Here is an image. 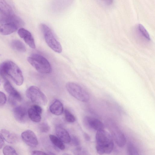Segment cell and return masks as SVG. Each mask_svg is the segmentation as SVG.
<instances>
[{"label":"cell","instance_id":"obj_27","mask_svg":"<svg viewBox=\"0 0 155 155\" xmlns=\"http://www.w3.org/2000/svg\"><path fill=\"white\" fill-rule=\"evenodd\" d=\"M6 100L5 94L3 92L0 91V106L4 105L6 103Z\"/></svg>","mask_w":155,"mask_h":155},{"label":"cell","instance_id":"obj_33","mask_svg":"<svg viewBox=\"0 0 155 155\" xmlns=\"http://www.w3.org/2000/svg\"><path fill=\"white\" fill-rule=\"evenodd\" d=\"M4 141L2 137L0 135V149L2 148L4 144Z\"/></svg>","mask_w":155,"mask_h":155},{"label":"cell","instance_id":"obj_34","mask_svg":"<svg viewBox=\"0 0 155 155\" xmlns=\"http://www.w3.org/2000/svg\"></svg>","mask_w":155,"mask_h":155},{"label":"cell","instance_id":"obj_28","mask_svg":"<svg viewBox=\"0 0 155 155\" xmlns=\"http://www.w3.org/2000/svg\"><path fill=\"white\" fill-rule=\"evenodd\" d=\"M75 146H78L79 145L80 141L78 138L75 136L73 135L71 137V141Z\"/></svg>","mask_w":155,"mask_h":155},{"label":"cell","instance_id":"obj_21","mask_svg":"<svg viewBox=\"0 0 155 155\" xmlns=\"http://www.w3.org/2000/svg\"><path fill=\"white\" fill-rule=\"evenodd\" d=\"M49 137L52 143L56 147L62 150L64 149L65 147L63 142L58 137L52 134H50Z\"/></svg>","mask_w":155,"mask_h":155},{"label":"cell","instance_id":"obj_12","mask_svg":"<svg viewBox=\"0 0 155 155\" xmlns=\"http://www.w3.org/2000/svg\"><path fill=\"white\" fill-rule=\"evenodd\" d=\"M14 117L19 122H25L27 118L28 111L26 109L22 106H19L15 107L13 110Z\"/></svg>","mask_w":155,"mask_h":155},{"label":"cell","instance_id":"obj_10","mask_svg":"<svg viewBox=\"0 0 155 155\" xmlns=\"http://www.w3.org/2000/svg\"><path fill=\"white\" fill-rule=\"evenodd\" d=\"M21 137L23 141L28 146L35 147L38 145L37 137L32 130H28L24 131L21 134Z\"/></svg>","mask_w":155,"mask_h":155},{"label":"cell","instance_id":"obj_8","mask_svg":"<svg viewBox=\"0 0 155 155\" xmlns=\"http://www.w3.org/2000/svg\"><path fill=\"white\" fill-rule=\"evenodd\" d=\"M26 95L32 102L41 105H45L47 102V99L43 93L37 87L31 86L27 90Z\"/></svg>","mask_w":155,"mask_h":155},{"label":"cell","instance_id":"obj_25","mask_svg":"<svg viewBox=\"0 0 155 155\" xmlns=\"http://www.w3.org/2000/svg\"><path fill=\"white\" fill-rule=\"evenodd\" d=\"M137 28L139 31L145 38L148 40H150V38L148 32L142 25L140 24L138 25Z\"/></svg>","mask_w":155,"mask_h":155},{"label":"cell","instance_id":"obj_26","mask_svg":"<svg viewBox=\"0 0 155 155\" xmlns=\"http://www.w3.org/2000/svg\"><path fill=\"white\" fill-rule=\"evenodd\" d=\"M39 128L41 132L47 133L49 131L50 127L47 123L43 122L39 125Z\"/></svg>","mask_w":155,"mask_h":155},{"label":"cell","instance_id":"obj_31","mask_svg":"<svg viewBox=\"0 0 155 155\" xmlns=\"http://www.w3.org/2000/svg\"><path fill=\"white\" fill-rule=\"evenodd\" d=\"M47 154L45 152L40 150H34L31 152V154L33 155H42Z\"/></svg>","mask_w":155,"mask_h":155},{"label":"cell","instance_id":"obj_24","mask_svg":"<svg viewBox=\"0 0 155 155\" xmlns=\"http://www.w3.org/2000/svg\"><path fill=\"white\" fill-rule=\"evenodd\" d=\"M3 152L5 155H16L17 153L15 150L12 147L9 146H6L3 148Z\"/></svg>","mask_w":155,"mask_h":155},{"label":"cell","instance_id":"obj_7","mask_svg":"<svg viewBox=\"0 0 155 155\" xmlns=\"http://www.w3.org/2000/svg\"><path fill=\"white\" fill-rule=\"evenodd\" d=\"M68 92L73 97L82 102H87L89 99L88 93L79 84L73 82H68L66 84Z\"/></svg>","mask_w":155,"mask_h":155},{"label":"cell","instance_id":"obj_23","mask_svg":"<svg viewBox=\"0 0 155 155\" xmlns=\"http://www.w3.org/2000/svg\"><path fill=\"white\" fill-rule=\"evenodd\" d=\"M64 113L65 119L68 122L73 123L76 120V118L74 115L68 109H65Z\"/></svg>","mask_w":155,"mask_h":155},{"label":"cell","instance_id":"obj_20","mask_svg":"<svg viewBox=\"0 0 155 155\" xmlns=\"http://www.w3.org/2000/svg\"><path fill=\"white\" fill-rule=\"evenodd\" d=\"M11 46L13 49L21 52H25L26 50L23 43L18 40H13L11 43Z\"/></svg>","mask_w":155,"mask_h":155},{"label":"cell","instance_id":"obj_14","mask_svg":"<svg viewBox=\"0 0 155 155\" xmlns=\"http://www.w3.org/2000/svg\"><path fill=\"white\" fill-rule=\"evenodd\" d=\"M57 137L63 143H68L71 141V137L68 132L63 127L57 126L55 128Z\"/></svg>","mask_w":155,"mask_h":155},{"label":"cell","instance_id":"obj_18","mask_svg":"<svg viewBox=\"0 0 155 155\" xmlns=\"http://www.w3.org/2000/svg\"><path fill=\"white\" fill-rule=\"evenodd\" d=\"M0 12L5 15L14 14L12 9L5 0H0Z\"/></svg>","mask_w":155,"mask_h":155},{"label":"cell","instance_id":"obj_32","mask_svg":"<svg viewBox=\"0 0 155 155\" xmlns=\"http://www.w3.org/2000/svg\"><path fill=\"white\" fill-rule=\"evenodd\" d=\"M84 137L85 139L87 141H89L91 140V138L88 134L86 133H84Z\"/></svg>","mask_w":155,"mask_h":155},{"label":"cell","instance_id":"obj_29","mask_svg":"<svg viewBox=\"0 0 155 155\" xmlns=\"http://www.w3.org/2000/svg\"><path fill=\"white\" fill-rule=\"evenodd\" d=\"M103 5L109 6L113 3L114 0H98Z\"/></svg>","mask_w":155,"mask_h":155},{"label":"cell","instance_id":"obj_17","mask_svg":"<svg viewBox=\"0 0 155 155\" xmlns=\"http://www.w3.org/2000/svg\"><path fill=\"white\" fill-rule=\"evenodd\" d=\"M73 0H53V8L54 10L60 11L67 8L72 3Z\"/></svg>","mask_w":155,"mask_h":155},{"label":"cell","instance_id":"obj_19","mask_svg":"<svg viewBox=\"0 0 155 155\" xmlns=\"http://www.w3.org/2000/svg\"><path fill=\"white\" fill-rule=\"evenodd\" d=\"M28 114L29 118L33 122H39L41 120V114L31 107L28 109Z\"/></svg>","mask_w":155,"mask_h":155},{"label":"cell","instance_id":"obj_5","mask_svg":"<svg viewBox=\"0 0 155 155\" xmlns=\"http://www.w3.org/2000/svg\"><path fill=\"white\" fill-rule=\"evenodd\" d=\"M40 26L45 41L48 46L56 52L61 53L62 48L61 44L52 30L45 23H41Z\"/></svg>","mask_w":155,"mask_h":155},{"label":"cell","instance_id":"obj_22","mask_svg":"<svg viewBox=\"0 0 155 155\" xmlns=\"http://www.w3.org/2000/svg\"><path fill=\"white\" fill-rule=\"evenodd\" d=\"M127 153L128 155H137L139 154L137 147L131 142H129L127 143Z\"/></svg>","mask_w":155,"mask_h":155},{"label":"cell","instance_id":"obj_9","mask_svg":"<svg viewBox=\"0 0 155 155\" xmlns=\"http://www.w3.org/2000/svg\"><path fill=\"white\" fill-rule=\"evenodd\" d=\"M84 124L89 129L96 131L104 129V125L99 120L91 117L86 116L84 118Z\"/></svg>","mask_w":155,"mask_h":155},{"label":"cell","instance_id":"obj_16","mask_svg":"<svg viewBox=\"0 0 155 155\" xmlns=\"http://www.w3.org/2000/svg\"><path fill=\"white\" fill-rule=\"evenodd\" d=\"M50 112L56 115H61L64 111V107L62 103L59 100H55L49 107Z\"/></svg>","mask_w":155,"mask_h":155},{"label":"cell","instance_id":"obj_6","mask_svg":"<svg viewBox=\"0 0 155 155\" xmlns=\"http://www.w3.org/2000/svg\"><path fill=\"white\" fill-rule=\"evenodd\" d=\"M105 123L113 140L117 145L120 147H123L126 143V139L123 132L111 119H107Z\"/></svg>","mask_w":155,"mask_h":155},{"label":"cell","instance_id":"obj_2","mask_svg":"<svg viewBox=\"0 0 155 155\" xmlns=\"http://www.w3.org/2000/svg\"><path fill=\"white\" fill-rule=\"evenodd\" d=\"M95 148L99 154L110 153L114 147V140L108 132L104 129L97 131L95 137Z\"/></svg>","mask_w":155,"mask_h":155},{"label":"cell","instance_id":"obj_30","mask_svg":"<svg viewBox=\"0 0 155 155\" xmlns=\"http://www.w3.org/2000/svg\"><path fill=\"white\" fill-rule=\"evenodd\" d=\"M33 108L38 111L40 114L42 113V109L41 107L38 105H34L31 106Z\"/></svg>","mask_w":155,"mask_h":155},{"label":"cell","instance_id":"obj_4","mask_svg":"<svg viewBox=\"0 0 155 155\" xmlns=\"http://www.w3.org/2000/svg\"><path fill=\"white\" fill-rule=\"evenodd\" d=\"M28 62L39 72L48 74L52 72L50 64L45 57L38 54H33L27 58Z\"/></svg>","mask_w":155,"mask_h":155},{"label":"cell","instance_id":"obj_3","mask_svg":"<svg viewBox=\"0 0 155 155\" xmlns=\"http://www.w3.org/2000/svg\"><path fill=\"white\" fill-rule=\"evenodd\" d=\"M24 25L23 21L14 14L4 15L0 19V33L3 35L10 34Z\"/></svg>","mask_w":155,"mask_h":155},{"label":"cell","instance_id":"obj_1","mask_svg":"<svg viewBox=\"0 0 155 155\" xmlns=\"http://www.w3.org/2000/svg\"><path fill=\"white\" fill-rule=\"evenodd\" d=\"M0 76L5 80L8 76L18 86L23 83L24 78L22 72L18 67L10 61H4L0 64Z\"/></svg>","mask_w":155,"mask_h":155},{"label":"cell","instance_id":"obj_11","mask_svg":"<svg viewBox=\"0 0 155 155\" xmlns=\"http://www.w3.org/2000/svg\"><path fill=\"white\" fill-rule=\"evenodd\" d=\"M19 36L23 38L25 42L31 48L35 49L36 48L34 39L31 33L24 28H21L18 32Z\"/></svg>","mask_w":155,"mask_h":155},{"label":"cell","instance_id":"obj_13","mask_svg":"<svg viewBox=\"0 0 155 155\" xmlns=\"http://www.w3.org/2000/svg\"><path fill=\"white\" fill-rule=\"evenodd\" d=\"M5 90L11 97L16 101H20L22 97L20 94L12 85L10 82L7 79L5 80L4 84Z\"/></svg>","mask_w":155,"mask_h":155},{"label":"cell","instance_id":"obj_15","mask_svg":"<svg viewBox=\"0 0 155 155\" xmlns=\"http://www.w3.org/2000/svg\"><path fill=\"white\" fill-rule=\"evenodd\" d=\"M0 134L4 140L9 143H14L17 142L18 139L15 134L6 129L1 130Z\"/></svg>","mask_w":155,"mask_h":155}]
</instances>
